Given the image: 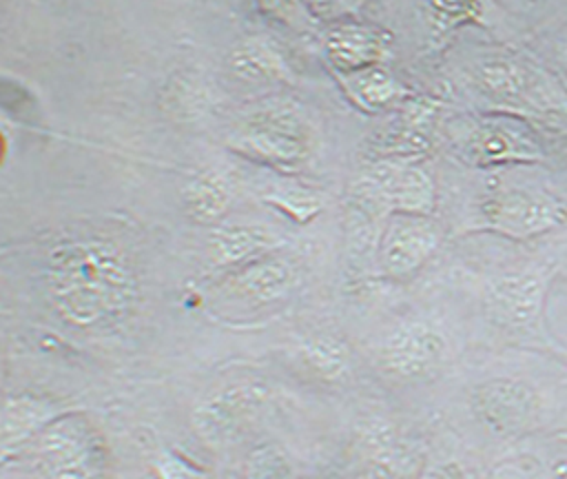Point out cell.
<instances>
[{
  "mask_svg": "<svg viewBox=\"0 0 567 479\" xmlns=\"http://www.w3.org/2000/svg\"><path fill=\"white\" fill-rule=\"evenodd\" d=\"M182 200H184L186 213L193 220L202 224H210L226 213L230 204V184L221 171L204 169L186 182L182 191Z\"/></svg>",
  "mask_w": 567,
  "mask_h": 479,
  "instance_id": "obj_18",
  "label": "cell"
},
{
  "mask_svg": "<svg viewBox=\"0 0 567 479\" xmlns=\"http://www.w3.org/2000/svg\"><path fill=\"white\" fill-rule=\"evenodd\" d=\"M268 404V388L257 381L226 386L206 397L193 410V430L210 446L221 448L235 441Z\"/></svg>",
  "mask_w": 567,
  "mask_h": 479,
  "instance_id": "obj_9",
  "label": "cell"
},
{
  "mask_svg": "<svg viewBox=\"0 0 567 479\" xmlns=\"http://www.w3.org/2000/svg\"><path fill=\"white\" fill-rule=\"evenodd\" d=\"M277 237L264 226H226L210 235V255L217 266L235 268L252 257L272 251Z\"/></svg>",
  "mask_w": 567,
  "mask_h": 479,
  "instance_id": "obj_17",
  "label": "cell"
},
{
  "mask_svg": "<svg viewBox=\"0 0 567 479\" xmlns=\"http://www.w3.org/2000/svg\"><path fill=\"white\" fill-rule=\"evenodd\" d=\"M226 297L246 306H266L284 299L297 286V264L277 248L252 257L221 277Z\"/></svg>",
  "mask_w": 567,
  "mask_h": 479,
  "instance_id": "obj_11",
  "label": "cell"
},
{
  "mask_svg": "<svg viewBox=\"0 0 567 479\" xmlns=\"http://www.w3.org/2000/svg\"><path fill=\"white\" fill-rule=\"evenodd\" d=\"M66 408H58L55 401L35 395H11L2 408V455L29 446L58 415Z\"/></svg>",
  "mask_w": 567,
  "mask_h": 479,
  "instance_id": "obj_16",
  "label": "cell"
},
{
  "mask_svg": "<svg viewBox=\"0 0 567 479\" xmlns=\"http://www.w3.org/2000/svg\"><path fill=\"white\" fill-rule=\"evenodd\" d=\"M481 228L507 240H534L567 224V202L545 188L501 186L478 204Z\"/></svg>",
  "mask_w": 567,
  "mask_h": 479,
  "instance_id": "obj_4",
  "label": "cell"
},
{
  "mask_svg": "<svg viewBox=\"0 0 567 479\" xmlns=\"http://www.w3.org/2000/svg\"><path fill=\"white\" fill-rule=\"evenodd\" d=\"M244 479H297V472L284 448L259 444L246 457Z\"/></svg>",
  "mask_w": 567,
  "mask_h": 479,
  "instance_id": "obj_22",
  "label": "cell"
},
{
  "mask_svg": "<svg viewBox=\"0 0 567 479\" xmlns=\"http://www.w3.org/2000/svg\"><path fill=\"white\" fill-rule=\"evenodd\" d=\"M430 13V22L434 24L436 31H445L447 27L467 22V20H476L483 13V4H441V2H432L425 7Z\"/></svg>",
  "mask_w": 567,
  "mask_h": 479,
  "instance_id": "obj_25",
  "label": "cell"
},
{
  "mask_svg": "<svg viewBox=\"0 0 567 479\" xmlns=\"http://www.w3.org/2000/svg\"><path fill=\"white\" fill-rule=\"evenodd\" d=\"M162 104L177 120H195L208 109V89L195 73H177L162 91Z\"/></svg>",
  "mask_w": 567,
  "mask_h": 479,
  "instance_id": "obj_20",
  "label": "cell"
},
{
  "mask_svg": "<svg viewBox=\"0 0 567 479\" xmlns=\"http://www.w3.org/2000/svg\"><path fill=\"white\" fill-rule=\"evenodd\" d=\"M443 228L432 215L390 213L379 237V264L392 279H410L439 251Z\"/></svg>",
  "mask_w": 567,
  "mask_h": 479,
  "instance_id": "obj_8",
  "label": "cell"
},
{
  "mask_svg": "<svg viewBox=\"0 0 567 479\" xmlns=\"http://www.w3.org/2000/svg\"><path fill=\"white\" fill-rule=\"evenodd\" d=\"M357 195L363 204L388 213L430 215L436 204L432 175L403 160L372 162L357 182Z\"/></svg>",
  "mask_w": 567,
  "mask_h": 479,
  "instance_id": "obj_6",
  "label": "cell"
},
{
  "mask_svg": "<svg viewBox=\"0 0 567 479\" xmlns=\"http://www.w3.org/2000/svg\"><path fill=\"white\" fill-rule=\"evenodd\" d=\"M388 35L361 22H339L326 35V55L346 75L377 67L385 55Z\"/></svg>",
  "mask_w": 567,
  "mask_h": 479,
  "instance_id": "obj_14",
  "label": "cell"
},
{
  "mask_svg": "<svg viewBox=\"0 0 567 479\" xmlns=\"http://www.w3.org/2000/svg\"><path fill=\"white\" fill-rule=\"evenodd\" d=\"M565 479H567V477H565Z\"/></svg>",
  "mask_w": 567,
  "mask_h": 479,
  "instance_id": "obj_27",
  "label": "cell"
},
{
  "mask_svg": "<svg viewBox=\"0 0 567 479\" xmlns=\"http://www.w3.org/2000/svg\"><path fill=\"white\" fill-rule=\"evenodd\" d=\"M44 284L58 315L80 328L120 324L137 302L133 262L120 244L100 235H75L53 244Z\"/></svg>",
  "mask_w": 567,
  "mask_h": 479,
  "instance_id": "obj_1",
  "label": "cell"
},
{
  "mask_svg": "<svg viewBox=\"0 0 567 479\" xmlns=\"http://www.w3.org/2000/svg\"><path fill=\"white\" fill-rule=\"evenodd\" d=\"M346 89L352 100L365 111H381L401 98V84L383 67H370L346 78Z\"/></svg>",
  "mask_w": 567,
  "mask_h": 479,
  "instance_id": "obj_19",
  "label": "cell"
},
{
  "mask_svg": "<svg viewBox=\"0 0 567 479\" xmlns=\"http://www.w3.org/2000/svg\"><path fill=\"white\" fill-rule=\"evenodd\" d=\"M157 479H210L208 470L193 463L184 455L164 448L153 461Z\"/></svg>",
  "mask_w": 567,
  "mask_h": 479,
  "instance_id": "obj_24",
  "label": "cell"
},
{
  "mask_svg": "<svg viewBox=\"0 0 567 479\" xmlns=\"http://www.w3.org/2000/svg\"><path fill=\"white\" fill-rule=\"evenodd\" d=\"M301 361L323 381H337L348 373L350 353L332 335H317L301 344Z\"/></svg>",
  "mask_w": 567,
  "mask_h": 479,
  "instance_id": "obj_21",
  "label": "cell"
},
{
  "mask_svg": "<svg viewBox=\"0 0 567 479\" xmlns=\"http://www.w3.org/2000/svg\"><path fill=\"white\" fill-rule=\"evenodd\" d=\"M226 64L237 80L248 84L288 82L292 75L284 51L261 35H248L235 42L228 51Z\"/></svg>",
  "mask_w": 567,
  "mask_h": 479,
  "instance_id": "obj_15",
  "label": "cell"
},
{
  "mask_svg": "<svg viewBox=\"0 0 567 479\" xmlns=\"http://www.w3.org/2000/svg\"><path fill=\"white\" fill-rule=\"evenodd\" d=\"M230 144L255 160L275 166H297L312 151L310 126L290 109H266L244 120Z\"/></svg>",
  "mask_w": 567,
  "mask_h": 479,
  "instance_id": "obj_5",
  "label": "cell"
},
{
  "mask_svg": "<svg viewBox=\"0 0 567 479\" xmlns=\"http://www.w3.org/2000/svg\"><path fill=\"white\" fill-rule=\"evenodd\" d=\"M461 155L472 166L534 164L545 160V146L534 129L516 113H492L481 118L467 133Z\"/></svg>",
  "mask_w": 567,
  "mask_h": 479,
  "instance_id": "obj_7",
  "label": "cell"
},
{
  "mask_svg": "<svg viewBox=\"0 0 567 479\" xmlns=\"http://www.w3.org/2000/svg\"><path fill=\"white\" fill-rule=\"evenodd\" d=\"M416 479H465V477H463V470L454 461H445V463L423 468L416 475Z\"/></svg>",
  "mask_w": 567,
  "mask_h": 479,
  "instance_id": "obj_26",
  "label": "cell"
},
{
  "mask_svg": "<svg viewBox=\"0 0 567 479\" xmlns=\"http://www.w3.org/2000/svg\"><path fill=\"white\" fill-rule=\"evenodd\" d=\"M472 408L489 428L512 432L534 419L538 397L523 381L492 379L474 390Z\"/></svg>",
  "mask_w": 567,
  "mask_h": 479,
  "instance_id": "obj_13",
  "label": "cell"
},
{
  "mask_svg": "<svg viewBox=\"0 0 567 479\" xmlns=\"http://www.w3.org/2000/svg\"><path fill=\"white\" fill-rule=\"evenodd\" d=\"M478 86L505 113L567 115V91L563 84L518 55H496L478 64Z\"/></svg>",
  "mask_w": 567,
  "mask_h": 479,
  "instance_id": "obj_3",
  "label": "cell"
},
{
  "mask_svg": "<svg viewBox=\"0 0 567 479\" xmlns=\"http://www.w3.org/2000/svg\"><path fill=\"white\" fill-rule=\"evenodd\" d=\"M268 202L281 208L286 215H290L297 222H308L321 208V200L317 197V193H310L306 188L275 191L268 195Z\"/></svg>",
  "mask_w": 567,
  "mask_h": 479,
  "instance_id": "obj_23",
  "label": "cell"
},
{
  "mask_svg": "<svg viewBox=\"0 0 567 479\" xmlns=\"http://www.w3.org/2000/svg\"><path fill=\"white\" fill-rule=\"evenodd\" d=\"M44 479H106L109 448L82 410H64L31 444Z\"/></svg>",
  "mask_w": 567,
  "mask_h": 479,
  "instance_id": "obj_2",
  "label": "cell"
},
{
  "mask_svg": "<svg viewBox=\"0 0 567 479\" xmlns=\"http://www.w3.org/2000/svg\"><path fill=\"white\" fill-rule=\"evenodd\" d=\"M551 275L545 271H516L496 277L485 291L489 319L507 330H527L540 322Z\"/></svg>",
  "mask_w": 567,
  "mask_h": 479,
  "instance_id": "obj_10",
  "label": "cell"
},
{
  "mask_svg": "<svg viewBox=\"0 0 567 479\" xmlns=\"http://www.w3.org/2000/svg\"><path fill=\"white\" fill-rule=\"evenodd\" d=\"M383 364L399 377L419 379L434 373L445 357V339L430 326L403 324L383 344Z\"/></svg>",
  "mask_w": 567,
  "mask_h": 479,
  "instance_id": "obj_12",
  "label": "cell"
}]
</instances>
